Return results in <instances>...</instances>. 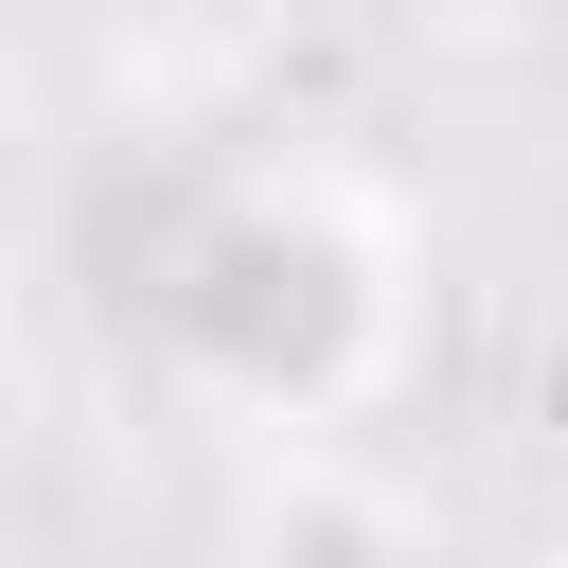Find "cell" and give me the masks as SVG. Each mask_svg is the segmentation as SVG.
Masks as SVG:
<instances>
[{"mask_svg": "<svg viewBox=\"0 0 568 568\" xmlns=\"http://www.w3.org/2000/svg\"><path fill=\"white\" fill-rule=\"evenodd\" d=\"M160 355L213 408L266 426H337L390 355H408V248L373 195L337 178H231L178 248H160Z\"/></svg>", "mask_w": 568, "mask_h": 568, "instance_id": "cell-1", "label": "cell"}, {"mask_svg": "<svg viewBox=\"0 0 568 568\" xmlns=\"http://www.w3.org/2000/svg\"><path fill=\"white\" fill-rule=\"evenodd\" d=\"M231 568H426V515L390 497V479H355V462H266L248 479V515H231Z\"/></svg>", "mask_w": 568, "mask_h": 568, "instance_id": "cell-2", "label": "cell"}, {"mask_svg": "<svg viewBox=\"0 0 568 568\" xmlns=\"http://www.w3.org/2000/svg\"><path fill=\"white\" fill-rule=\"evenodd\" d=\"M479 18H497V36H568V0H479Z\"/></svg>", "mask_w": 568, "mask_h": 568, "instance_id": "cell-3", "label": "cell"}, {"mask_svg": "<svg viewBox=\"0 0 568 568\" xmlns=\"http://www.w3.org/2000/svg\"><path fill=\"white\" fill-rule=\"evenodd\" d=\"M213 568H231V550H213Z\"/></svg>", "mask_w": 568, "mask_h": 568, "instance_id": "cell-4", "label": "cell"}]
</instances>
